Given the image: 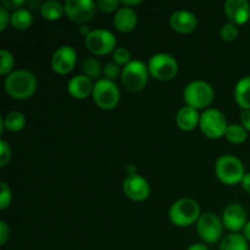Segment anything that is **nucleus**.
I'll use <instances>...</instances> for the list:
<instances>
[{"instance_id": "nucleus-1", "label": "nucleus", "mask_w": 250, "mask_h": 250, "mask_svg": "<svg viewBox=\"0 0 250 250\" xmlns=\"http://www.w3.org/2000/svg\"><path fill=\"white\" fill-rule=\"evenodd\" d=\"M5 90L14 99H28L37 90L36 76L27 70L14 71L5 80Z\"/></svg>"}, {"instance_id": "nucleus-2", "label": "nucleus", "mask_w": 250, "mask_h": 250, "mask_svg": "<svg viewBox=\"0 0 250 250\" xmlns=\"http://www.w3.org/2000/svg\"><path fill=\"white\" fill-rule=\"evenodd\" d=\"M200 208L195 200L185 198L173 203L170 209V220L173 225L180 227L190 226L199 220Z\"/></svg>"}, {"instance_id": "nucleus-3", "label": "nucleus", "mask_w": 250, "mask_h": 250, "mask_svg": "<svg viewBox=\"0 0 250 250\" xmlns=\"http://www.w3.org/2000/svg\"><path fill=\"white\" fill-rule=\"evenodd\" d=\"M183 98L187 106L193 109H204L214 100V89L209 83L204 81H195L189 83L183 92Z\"/></svg>"}, {"instance_id": "nucleus-4", "label": "nucleus", "mask_w": 250, "mask_h": 250, "mask_svg": "<svg viewBox=\"0 0 250 250\" xmlns=\"http://www.w3.org/2000/svg\"><path fill=\"white\" fill-rule=\"evenodd\" d=\"M216 176L222 183L225 185H237L242 182L244 177V167L243 164L239 159L233 155H224L217 160L216 166Z\"/></svg>"}, {"instance_id": "nucleus-5", "label": "nucleus", "mask_w": 250, "mask_h": 250, "mask_svg": "<svg viewBox=\"0 0 250 250\" xmlns=\"http://www.w3.org/2000/svg\"><path fill=\"white\" fill-rule=\"evenodd\" d=\"M149 70L142 61L133 60L127 63L121 72L122 83L129 92H139L148 83Z\"/></svg>"}, {"instance_id": "nucleus-6", "label": "nucleus", "mask_w": 250, "mask_h": 250, "mask_svg": "<svg viewBox=\"0 0 250 250\" xmlns=\"http://www.w3.org/2000/svg\"><path fill=\"white\" fill-rule=\"evenodd\" d=\"M94 103L103 110H112L120 102V90L114 81L99 80L93 89Z\"/></svg>"}, {"instance_id": "nucleus-7", "label": "nucleus", "mask_w": 250, "mask_h": 250, "mask_svg": "<svg viewBox=\"0 0 250 250\" xmlns=\"http://www.w3.org/2000/svg\"><path fill=\"white\" fill-rule=\"evenodd\" d=\"M149 73L158 81H171L178 72V63L168 54H155L148 63Z\"/></svg>"}, {"instance_id": "nucleus-8", "label": "nucleus", "mask_w": 250, "mask_h": 250, "mask_svg": "<svg viewBox=\"0 0 250 250\" xmlns=\"http://www.w3.org/2000/svg\"><path fill=\"white\" fill-rule=\"evenodd\" d=\"M200 129L208 138L216 139L226 133L229 127L225 115L217 109H208L200 116Z\"/></svg>"}, {"instance_id": "nucleus-9", "label": "nucleus", "mask_w": 250, "mask_h": 250, "mask_svg": "<svg viewBox=\"0 0 250 250\" xmlns=\"http://www.w3.org/2000/svg\"><path fill=\"white\" fill-rule=\"evenodd\" d=\"M85 48L94 55H106L116 49V38L106 29H94L85 37Z\"/></svg>"}, {"instance_id": "nucleus-10", "label": "nucleus", "mask_w": 250, "mask_h": 250, "mask_svg": "<svg viewBox=\"0 0 250 250\" xmlns=\"http://www.w3.org/2000/svg\"><path fill=\"white\" fill-rule=\"evenodd\" d=\"M197 229L200 238L205 243L214 244L221 238L224 224L215 214L207 212V214L202 215L197 221Z\"/></svg>"}, {"instance_id": "nucleus-11", "label": "nucleus", "mask_w": 250, "mask_h": 250, "mask_svg": "<svg viewBox=\"0 0 250 250\" xmlns=\"http://www.w3.org/2000/svg\"><path fill=\"white\" fill-rule=\"evenodd\" d=\"M63 7L68 19L77 23L89 22L95 14V4L92 0H67Z\"/></svg>"}, {"instance_id": "nucleus-12", "label": "nucleus", "mask_w": 250, "mask_h": 250, "mask_svg": "<svg viewBox=\"0 0 250 250\" xmlns=\"http://www.w3.org/2000/svg\"><path fill=\"white\" fill-rule=\"evenodd\" d=\"M122 188L126 197L134 202H143L150 194V186L148 181L137 173L127 176L125 178Z\"/></svg>"}, {"instance_id": "nucleus-13", "label": "nucleus", "mask_w": 250, "mask_h": 250, "mask_svg": "<svg viewBox=\"0 0 250 250\" xmlns=\"http://www.w3.org/2000/svg\"><path fill=\"white\" fill-rule=\"evenodd\" d=\"M76 60H77V54L72 46H60L51 58V67L59 75H67L75 67Z\"/></svg>"}, {"instance_id": "nucleus-14", "label": "nucleus", "mask_w": 250, "mask_h": 250, "mask_svg": "<svg viewBox=\"0 0 250 250\" xmlns=\"http://www.w3.org/2000/svg\"><path fill=\"white\" fill-rule=\"evenodd\" d=\"M222 224L232 232H238L239 229H243L247 225L246 210L239 204L229 205L222 215Z\"/></svg>"}, {"instance_id": "nucleus-15", "label": "nucleus", "mask_w": 250, "mask_h": 250, "mask_svg": "<svg viewBox=\"0 0 250 250\" xmlns=\"http://www.w3.org/2000/svg\"><path fill=\"white\" fill-rule=\"evenodd\" d=\"M225 12L231 23L244 24L250 19V5L247 0H227L225 2Z\"/></svg>"}, {"instance_id": "nucleus-16", "label": "nucleus", "mask_w": 250, "mask_h": 250, "mask_svg": "<svg viewBox=\"0 0 250 250\" xmlns=\"http://www.w3.org/2000/svg\"><path fill=\"white\" fill-rule=\"evenodd\" d=\"M170 26L175 32L182 34L192 33L198 26V20L194 14L187 10H180L171 15Z\"/></svg>"}, {"instance_id": "nucleus-17", "label": "nucleus", "mask_w": 250, "mask_h": 250, "mask_svg": "<svg viewBox=\"0 0 250 250\" xmlns=\"http://www.w3.org/2000/svg\"><path fill=\"white\" fill-rule=\"evenodd\" d=\"M138 22L136 11L132 7L124 6L119 9L114 17V26L122 33H129L134 29Z\"/></svg>"}, {"instance_id": "nucleus-18", "label": "nucleus", "mask_w": 250, "mask_h": 250, "mask_svg": "<svg viewBox=\"0 0 250 250\" xmlns=\"http://www.w3.org/2000/svg\"><path fill=\"white\" fill-rule=\"evenodd\" d=\"M67 89L68 93L76 99H85L90 94H93L94 85H93L92 80L87 76H75L68 82Z\"/></svg>"}, {"instance_id": "nucleus-19", "label": "nucleus", "mask_w": 250, "mask_h": 250, "mask_svg": "<svg viewBox=\"0 0 250 250\" xmlns=\"http://www.w3.org/2000/svg\"><path fill=\"white\" fill-rule=\"evenodd\" d=\"M200 116L195 109L190 106H185L178 111L177 116H176V124L180 127L182 131L189 132L197 127L199 124Z\"/></svg>"}, {"instance_id": "nucleus-20", "label": "nucleus", "mask_w": 250, "mask_h": 250, "mask_svg": "<svg viewBox=\"0 0 250 250\" xmlns=\"http://www.w3.org/2000/svg\"><path fill=\"white\" fill-rule=\"evenodd\" d=\"M236 102L242 109L250 110V76L244 77L237 83L234 89Z\"/></svg>"}, {"instance_id": "nucleus-21", "label": "nucleus", "mask_w": 250, "mask_h": 250, "mask_svg": "<svg viewBox=\"0 0 250 250\" xmlns=\"http://www.w3.org/2000/svg\"><path fill=\"white\" fill-rule=\"evenodd\" d=\"M65 12V7L59 1H54V0H49L45 1L41 6V14L48 21H56L62 16Z\"/></svg>"}, {"instance_id": "nucleus-22", "label": "nucleus", "mask_w": 250, "mask_h": 250, "mask_svg": "<svg viewBox=\"0 0 250 250\" xmlns=\"http://www.w3.org/2000/svg\"><path fill=\"white\" fill-rule=\"evenodd\" d=\"M1 120L2 124H4V128H6L10 132L22 131L24 125H26V119H24L23 114L20 111L7 112L6 116Z\"/></svg>"}, {"instance_id": "nucleus-23", "label": "nucleus", "mask_w": 250, "mask_h": 250, "mask_svg": "<svg viewBox=\"0 0 250 250\" xmlns=\"http://www.w3.org/2000/svg\"><path fill=\"white\" fill-rule=\"evenodd\" d=\"M32 21H33L32 14L27 9H23V7L12 12L11 19H10L12 26L19 29V31H24V29L28 28L32 24Z\"/></svg>"}, {"instance_id": "nucleus-24", "label": "nucleus", "mask_w": 250, "mask_h": 250, "mask_svg": "<svg viewBox=\"0 0 250 250\" xmlns=\"http://www.w3.org/2000/svg\"><path fill=\"white\" fill-rule=\"evenodd\" d=\"M220 250H249L247 239L243 234L233 233L225 237L220 244Z\"/></svg>"}, {"instance_id": "nucleus-25", "label": "nucleus", "mask_w": 250, "mask_h": 250, "mask_svg": "<svg viewBox=\"0 0 250 250\" xmlns=\"http://www.w3.org/2000/svg\"><path fill=\"white\" fill-rule=\"evenodd\" d=\"M225 137L233 144H241L247 139V129L241 125H229L226 129Z\"/></svg>"}, {"instance_id": "nucleus-26", "label": "nucleus", "mask_w": 250, "mask_h": 250, "mask_svg": "<svg viewBox=\"0 0 250 250\" xmlns=\"http://www.w3.org/2000/svg\"><path fill=\"white\" fill-rule=\"evenodd\" d=\"M82 70L84 72V76H87L90 80H98L103 72L102 66L94 58L85 59L82 62Z\"/></svg>"}, {"instance_id": "nucleus-27", "label": "nucleus", "mask_w": 250, "mask_h": 250, "mask_svg": "<svg viewBox=\"0 0 250 250\" xmlns=\"http://www.w3.org/2000/svg\"><path fill=\"white\" fill-rule=\"evenodd\" d=\"M14 65L15 60L12 54L7 51L6 49H1V51H0V75L5 76L11 72Z\"/></svg>"}, {"instance_id": "nucleus-28", "label": "nucleus", "mask_w": 250, "mask_h": 250, "mask_svg": "<svg viewBox=\"0 0 250 250\" xmlns=\"http://www.w3.org/2000/svg\"><path fill=\"white\" fill-rule=\"evenodd\" d=\"M220 34L225 42H233L238 37V28L234 23H226L221 27Z\"/></svg>"}, {"instance_id": "nucleus-29", "label": "nucleus", "mask_w": 250, "mask_h": 250, "mask_svg": "<svg viewBox=\"0 0 250 250\" xmlns=\"http://www.w3.org/2000/svg\"><path fill=\"white\" fill-rule=\"evenodd\" d=\"M129 59H131V54H129V51L127 50L126 48H124V46H119V48H116L114 50V61L117 65L126 66L127 63L131 62Z\"/></svg>"}, {"instance_id": "nucleus-30", "label": "nucleus", "mask_w": 250, "mask_h": 250, "mask_svg": "<svg viewBox=\"0 0 250 250\" xmlns=\"http://www.w3.org/2000/svg\"><path fill=\"white\" fill-rule=\"evenodd\" d=\"M1 186V195H0V210H5L6 208L10 207L11 204V190L7 187V185L5 182L0 183Z\"/></svg>"}, {"instance_id": "nucleus-31", "label": "nucleus", "mask_w": 250, "mask_h": 250, "mask_svg": "<svg viewBox=\"0 0 250 250\" xmlns=\"http://www.w3.org/2000/svg\"><path fill=\"white\" fill-rule=\"evenodd\" d=\"M103 73H104V76L106 77V80L114 81L115 78L119 77V75H120L119 65L115 62L107 63V65L103 68Z\"/></svg>"}, {"instance_id": "nucleus-32", "label": "nucleus", "mask_w": 250, "mask_h": 250, "mask_svg": "<svg viewBox=\"0 0 250 250\" xmlns=\"http://www.w3.org/2000/svg\"><path fill=\"white\" fill-rule=\"evenodd\" d=\"M0 150H1V155H0V166L4 167L6 166V164L9 163L10 159H11V148H10L9 144L5 141L0 142Z\"/></svg>"}, {"instance_id": "nucleus-33", "label": "nucleus", "mask_w": 250, "mask_h": 250, "mask_svg": "<svg viewBox=\"0 0 250 250\" xmlns=\"http://www.w3.org/2000/svg\"><path fill=\"white\" fill-rule=\"evenodd\" d=\"M119 5L120 2L117 0H100V1H98L97 6L103 12H112L119 7Z\"/></svg>"}, {"instance_id": "nucleus-34", "label": "nucleus", "mask_w": 250, "mask_h": 250, "mask_svg": "<svg viewBox=\"0 0 250 250\" xmlns=\"http://www.w3.org/2000/svg\"><path fill=\"white\" fill-rule=\"evenodd\" d=\"M26 4L24 0H2L1 6L5 7L6 10H19L21 9V6Z\"/></svg>"}, {"instance_id": "nucleus-35", "label": "nucleus", "mask_w": 250, "mask_h": 250, "mask_svg": "<svg viewBox=\"0 0 250 250\" xmlns=\"http://www.w3.org/2000/svg\"><path fill=\"white\" fill-rule=\"evenodd\" d=\"M10 237V229L7 227L6 222L5 221H0V244L4 246L6 243V241L9 239Z\"/></svg>"}, {"instance_id": "nucleus-36", "label": "nucleus", "mask_w": 250, "mask_h": 250, "mask_svg": "<svg viewBox=\"0 0 250 250\" xmlns=\"http://www.w3.org/2000/svg\"><path fill=\"white\" fill-rule=\"evenodd\" d=\"M10 19H11V17L7 14V10L5 9V7L0 6V31H4V29L6 28Z\"/></svg>"}, {"instance_id": "nucleus-37", "label": "nucleus", "mask_w": 250, "mask_h": 250, "mask_svg": "<svg viewBox=\"0 0 250 250\" xmlns=\"http://www.w3.org/2000/svg\"><path fill=\"white\" fill-rule=\"evenodd\" d=\"M241 121L242 126L247 129V131H250V110H244L241 114Z\"/></svg>"}, {"instance_id": "nucleus-38", "label": "nucleus", "mask_w": 250, "mask_h": 250, "mask_svg": "<svg viewBox=\"0 0 250 250\" xmlns=\"http://www.w3.org/2000/svg\"><path fill=\"white\" fill-rule=\"evenodd\" d=\"M242 187H243V189L246 192L250 193V173H246L244 175L243 180H242Z\"/></svg>"}, {"instance_id": "nucleus-39", "label": "nucleus", "mask_w": 250, "mask_h": 250, "mask_svg": "<svg viewBox=\"0 0 250 250\" xmlns=\"http://www.w3.org/2000/svg\"><path fill=\"white\" fill-rule=\"evenodd\" d=\"M188 250H208V247L203 243H195L193 246H190Z\"/></svg>"}, {"instance_id": "nucleus-40", "label": "nucleus", "mask_w": 250, "mask_h": 250, "mask_svg": "<svg viewBox=\"0 0 250 250\" xmlns=\"http://www.w3.org/2000/svg\"><path fill=\"white\" fill-rule=\"evenodd\" d=\"M243 237L247 241H250V221L247 222V225L243 229Z\"/></svg>"}, {"instance_id": "nucleus-41", "label": "nucleus", "mask_w": 250, "mask_h": 250, "mask_svg": "<svg viewBox=\"0 0 250 250\" xmlns=\"http://www.w3.org/2000/svg\"><path fill=\"white\" fill-rule=\"evenodd\" d=\"M122 4L127 7H131V6H134V5L142 4V1L141 0H134V1H131V0H124V1H122Z\"/></svg>"}, {"instance_id": "nucleus-42", "label": "nucleus", "mask_w": 250, "mask_h": 250, "mask_svg": "<svg viewBox=\"0 0 250 250\" xmlns=\"http://www.w3.org/2000/svg\"><path fill=\"white\" fill-rule=\"evenodd\" d=\"M81 33H82L84 37H87L88 34L90 33V31H89V28H87L85 26H82V28H81Z\"/></svg>"}]
</instances>
